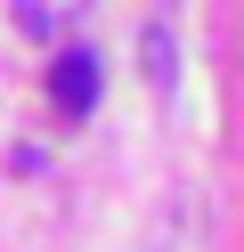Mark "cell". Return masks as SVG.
Listing matches in <instances>:
<instances>
[{"instance_id": "obj_1", "label": "cell", "mask_w": 244, "mask_h": 252, "mask_svg": "<svg viewBox=\"0 0 244 252\" xmlns=\"http://www.w3.org/2000/svg\"><path fill=\"white\" fill-rule=\"evenodd\" d=\"M49 98H57V114H90L98 106V57L90 49H65L57 65H49Z\"/></svg>"}, {"instance_id": "obj_2", "label": "cell", "mask_w": 244, "mask_h": 252, "mask_svg": "<svg viewBox=\"0 0 244 252\" xmlns=\"http://www.w3.org/2000/svg\"><path fill=\"white\" fill-rule=\"evenodd\" d=\"M146 65H155V90H171V41L146 33Z\"/></svg>"}]
</instances>
